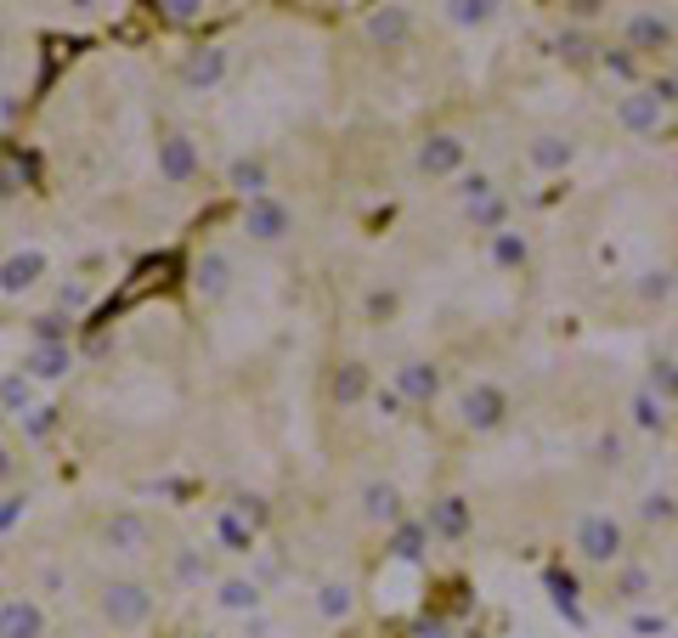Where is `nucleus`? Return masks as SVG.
<instances>
[{
  "mask_svg": "<svg viewBox=\"0 0 678 638\" xmlns=\"http://www.w3.org/2000/svg\"><path fill=\"white\" fill-rule=\"evenodd\" d=\"M627 549V531L616 514H583L576 520V554H583L589 565H616Z\"/></svg>",
  "mask_w": 678,
  "mask_h": 638,
  "instance_id": "obj_1",
  "label": "nucleus"
},
{
  "mask_svg": "<svg viewBox=\"0 0 678 638\" xmlns=\"http://www.w3.org/2000/svg\"><path fill=\"white\" fill-rule=\"evenodd\" d=\"M458 418H464V429H475V435H492V429H504V418H509V396L498 384H469L464 396H458Z\"/></svg>",
  "mask_w": 678,
  "mask_h": 638,
  "instance_id": "obj_2",
  "label": "nucleus"
},
{
  "mask_svg": "<svg viewBox=\"0 0 678 638\" xmlns=\"http://www.w3.org/2000/svg\"><path fill=\"white\" fill-rule=\"evenodd\" d=\"M103 616L114 621V627H141L153 616V594L141 582H108V594H103Z\"/></svg>",
  "mask_w": 678,
  "mask_h": 638,
  "instance_id": "obj_3",
  "label": "nucleus"
},
{
  "mask_svg": "<svg viewBox=\"0 0 678 638\" xmlns=\"http://www.w3.org/2000/svg\"><path fill=\"white\" fill-rule=\"evenodd\" d=\"M244 232H250L255 243H283L288 232H295V210L277 204L272 192H266V199H250V210H244Z\"/></svg>",
  "mask_w": 678,
  "mask_h": 638,
  "instance_id": "obj_4",
  "label": "nucleus"
},
{
  "mask_svg": "<svg viewBox=\"0 0 678 638\" xmlns=\"http://www.w3.org/2000/svg\"><path fill=\"white\" fill-rule=\"evenodd\" d=\"M192 176H199V147H192V136L170 130V136L159 141V181H170V187H187Z\"/></svg>",
  "mask_w": 678,
  "mask_h": 638,
  "instance_id": "obj_5",
  "label": "nucleus"
},
{
  "mask_svg": "<svg viewBox=\"0 0 678 638\" xmlns=\"http://www.w3.org/2000/svg\"><path fill=\"white\" fill-rule=\"evenodd\" d=\"M616 119H622V130H634V136H656L661 119H667V103H661L656 91H627Z\"/></svg>",
  "mask_w": 678,
  "mask_h": 638,
  "instance_id": "obj_6",
  "label": "nucleus"
},
{
  "mask_svg": "<svg viewBox=\"0 0 678 638\" xmlns=\"http://www.w3.org/2000/svg\"><path fill=\"white\" fill-rule=\"evenodd\" d=\"M226 68H232L226 45H199V52L181 63V79H187V91H215L226 79Z\"/></svg>",
  "mask_w": 678,
  "mask_h": 638,
  "instance_id": "obj_7",
  "label": "nucleus"
},
{
  "mask_svg": "<svg viewBox=\"0 0 678 638\" xmlns=\"http://www.w3.org/2000/svg\"><path fill=\"white\" fill-rule=\"evenodd\" d=\"M391 390L402 402H413V407H430L435 396H442V373H435V362H402Z\"/></svg>",
  "mask_w": 678,
  "mask_h": 638,
  "instance_id": "obj_8",
  "label": "nucleus"
},
{
  "mask_svg": "<svg viewBox=\"0 0 678 638\" xmlns=\"http://www.w3.org/2000/svg\"><path fill=\"white\" fill-rule=\"evenodd\" d=\"M419 170H424V176H458V170H464V136L435 130V136L419 147Z\"/></svg>",
  "mask_w": 678,
  "mask_h": 638,
  "instance_id": "obj_9",
  "label": "nucleus"
},
{
  "mask_svg": "<svg viewBox=\"0 0 678 638\" xmlns=\"http://www.w3.org/2000/svg\"><path fill=\"white\" fill-rule=\"evenodd\" d=\"M424 531H430V536H442V543H458V536L469 531V503H464L458 492L435 498V503H430V514H424Z\"/></svg>",
  "mask_w": 678,
  "mask_h": 638,
  "instance_id": "obj_10",
  "label": "nucleus"
},
{
  "mask_svg": "<svg viewBox=\"0 0 678 638\" xmlns=\"http://www.w3.org/2000/svg\"><path fill=\"white\" fill-rule=\"evenodd\" d=\"M0 638H45V610L34 599H7L0 605Z\"/></svg>",
  "mask_w": 678,
  "mask_h": 638,
  "instance_id": "obj_11",
  "label": "nucleus"
},
{
  "mask_svg": "<svg viewBox=\"0 0 678 638\" xmlns=\"http://www.w3.org/2000/svg\"><path fill=\"white\" fill-rule=\"evenodd\" d=\"M192 288H199L204 300H221V294L232 288V260L221 249H204L199 260H192Z\"/></svg>",
  "mask_w": 678,
  "mask_h": 638,
  "instance_id": "obj_12",
  "label": "nucleus"
},
{
  "mask_svg": "<svg viewBox=\"0 0 678 638\" xmlns=\"http://www.w3.org/2000/svg\"><path fill=\"white\" fill-rule=\"evenodd\" d=\"M45 277V255L40 249H23V255H7L0 260V294H23Z\"/></svg>",
  "mask_w": 678,
  "mask_h": 638,
  "instance_id": "obj_13",
  "label": "nucleus"
},
{
  "mask_svg": "<svg viewBox=\"0 0 678 638\" xmlns=\"http://www.w3.org/2000/svg\"><path fill=\"white\" fill-rule=\"evenodd\" d=\"M362 514L379 520V525H396L402 520V492H396L391 480H368L362 486Z\"/></svg>",
  "mask_w": 678,
  "mask_h": 638,
  "instance_id": "obj_14",
  "label": "nucleus"
},
{
  "mask_svg": "<svg viewBox=\"0 0 678 638\" xmlns=\"http://www.w3.org/2000/svg\"><path fill=\"white\" fill-rule=\"evenodd\" d=\"M103 543L119 549V554H141V549H148V520H141V514H114L103 525Z\"/></svg>",
  "mask_w": 678,
  "mask_h": 638,
  "instance_id": "obj_15",
  "label": "nucleus"
},
{
  "mask_svg": "<svg viewBox=\"0 0 678 638\" xmlns=\"http://www.w3.org/2000/svg\"><path fill=\"white\" fill-rule=\"evenodd\" d=\"M74 368V351L68 345H29V357H23V373L29 379H63Z\"/></svg>",
  "mask_w": 678,
  "mask_h": 638,
  "instance_id": "obj_16",
  "label": "nucleus"
},
{
  "mask_svg": "<svg viewBox=\"0 0 678 638\" xmlns=\"http://www.w3.org/2000/svg\"><path fill=\"white\" fill-rule=\"evenodd\" d=\"M407 34H413L407 7H384V12H373V18H368V40H373V45H402Z\"/></svg>",
  "mask_w": 678,
  "mask_h": 638,
  "instance_id": "obj_17",
  "label": "nucleus"
},
{
  "mask_svg": "<svg viewBox=\"0 0 678 638\" xmlns=\"http://www.w3.org/2000/svg\"><path fill=\"white\" fill-rule=\"evenodd\" d=\"M526 260H531V243H526V232H515V226L492 232V266H498V272H520Z\"/></svg>",
  "mask_w": 678,
  "mask_h": 638,
  "instance_id": "obj_18",
  "label": "nucleus"
},
{
  "mask_svg": "<svg viewBox=\"0 0 678 638\" xmlns=\"http://www.w3.org/2000/svg\"><path fill=\"white\" fill-rule=\"evenodd\" d=\"M226 187L237 192V199H266V164L261 159H237L226 170Z\"/></svg>",
  "mask_w": 678,
  "mask_h": 638,
  "instance_id": "obj_19",
  "label": "nucleus"
},
{
  "mask_svg": "<svg viewBox=\"0 0 678 638\" xmlns=\"http://www.w3.org/2000/svg\"><path fill=\"white\" fill-rule=\"evenodd\" d=\"M667 18H650V12H639V18H627V45L634 52H656V45H667Z\"/></svg>",
  "mask_w": 678,
  "mask_h": 638,
  "instance_id": "obj_20",
  "label": "nucleus"
},
{
  "mask_svg": "<svg viewBox=\"0 0 678 638\" xmlns=\"http://www.w3.org/2000/svg\"><path fill=\"white\" fill-rule=\"evenodd\" d=\"M464 210H469V226H475V232H487V237L509 226V204L498 199V192H487V199H475V204H464Z\"/></svg>",
  "mask_w": 678,
  "mask_h": 638,
  "instance_id": "obj_21",
  "label": "nucleus"
},
{
  "mask_svg": "<svg viewBox=\"0 0 678 638\" xmlns=\"http://www.w3.org/2000/svg\"><path fill=\"white\" fill-rule=\"evenodd\" d=\"M29 407H34V379L29 373H7V379H0V413H7V418L18 413L23 418Z\"/></svg>",
  "mask_w": 678,
  "mask_h": 638,
  "instance_id": "obj_22",
  "label": "nucleus"
},
{
  "mask_svg": "<svg viewBox=\"0 0 678 638\" xmlns=\"http://www.w3.org/2000/svg\"><path fill=\"white\" fill-rule=\"evenodd\" d=\"M424 543H430V531H424V520H396V531H391V554L396 560H424Z\"/></svg>",
  "mask_w": 678,
  "mask_h": 638,
  "instance_id": "obj_23",
  "label": "nucleus"
},
{
  "mask_svg": "<svg viewBox=\"0 0 678 638\" xmlns=\"http://www.w3.org/2000/svg\"><path fill=\"white\" fill-rule=\"evenodd\" d=\"M221 610H237V616H255L261 610V587L255 582H244V576H232V582H221Z\"/></svg>",
  "mask_w": 678,
  "mask_h": 638,
  "instance_id": "obj_24",
  "label": "nucleus"
},
{
  "mask_svg": "<svg viewBox=\"0 0 678 638\" xmlns=\"http://www.w3.org/2000/svg\"><path fill=\"white\" fill-rule=\"evenodd\" d=\"M362 396H368V368L362 362H346V368L333 373V402L339 407H357Z\"/></svg>",
  "mask_w": 678,
  "mask_h": 638,
  "instance_id": "obj_25",
  "label": "nucleus"
},
{
  "mask_svg": "<svg viewBox=\"0 0 678 638\" xmlns=\"http://www.w3.org/2000/svg\"><path fill=\"white\" fill-rule=\"evenodd\" d=\"M215 536H221V549H226V554H250V549H255V525H250V520H237L232 509L215 520Z\"/></svg>",
  "mask_w": 678,
  "mask_h": 638,
  "instance_id": "obj_26",
  "label": "nucleus"
},
{
  "mask_svg": "<svg viewBox=\"0 0 678 638\" xmlns=\"http://www.w3.org/2000/svg\"><path fill=\"white\" fill-rule=\"evenodd\" d=\"M571 153H576V147L565 136H538V141H531V164H538V170H565Z\"/></svg>",
  "mask_w": 678,
  "mask_h": 638,
  "instance_id": "obj_27",
  "label": "nucleus"
},
{
  "mask_svg": "<svg viewBox=\"0 0 678 638\" xmlns=\"http://www.w3.org/2000/svg\"><path fill=\"white\" fill-rule=\"evenodd\" d=\"M29 333H34V345H68L74 322H68V311H40V317L29 322Z\"/></svg>",
  "mask_w": 678,
  "mask_h": 638,
  "instance_id": "obj_28",
  "label": "nucleus"
},
{
  "mask_svg": "<svg viewBox=\"0 0 678 638\" xmlns=\"http://www.w3.org/2000/svg\"><path fill=\"white\" fill-rule=\"evenodd\" d=\"M351 605H357V599H351V582H322V587H317V610H322L328 621H346Z\"/></svg>",
  "mask_w": 678,
  "mask_h": 638,
  "instance_id": "obj_29",
  "label": "nucleus"
},
{
  "mask_svg": "<svg viewBox=\"0 0 678 638\" xmlns=\"http://www.w3.org/2000/svg\"><path fill=\"white\" fill-rule=\"evenodd\" d=\"M634 424H639V429H661V424H667V402L650 396V390H639V396H634Z\"/></svg>",
  "mask_w": 678,
  "mask_h": 638,
  "instance_id": "obj_30",
  "label": "nucleus"
},
{
  "mask_svg": "<svg viewBox=\"0 0 678 638\" xmlns=\"http://www.w3.org/2000/svg\"><path fill=\"white\" fill-rule=\"evenodd\" d=\"M616 594H622L627 605H639V599L650 594V571H645V565H627V571L616 576Z\"/></svg>",
  "mask_w": 678,
  "mask_h": 638,
  "instance_id": "obj_31",
  "label": "nucleus"
},
{
  "mask_svg": "<svg viewBox=\"0 0 678 638\" xmlns=\"http://www.w3.org/2000/svg\"><path fill=\"white\" fill-rule=\"evenodd\" d=\"M498 12V0H447V18L453 23H487Z\"/></svg>",
  "mask_w": 678,
  "mask_h": 638,
  "instance_id": "obj_32",
  "label": "nucleus"
},
{
  "mask_svg": "<svg viewBox=\"0 0 678 638\" xmlns=\"http://www.w3.org/2000/svg\"><path fill=\"white\" fill-rule=\"evenodd\" d=\"M176 582L181 587H199L204 582V549H181L176 554Z\"/></svg>",
  "mask_w": 678,
  "mask_h": 638,
  "instance_id": "obj_33",
  "label": "nucleus"
},
{
  "mask_svg": "<svg viewBox=\"0 0 678 638\" xmlns=\"http://www.w3.org/2000/svg\"><path fill=\"white\" fill-rule=\"evenodd\" d=\"M650 396H661V402H672L678 396V362H656V373H650Z\"/></svg>",
  "mask_w": 678,
  "mask_h": 638,
  "instance_id": "obj_34",
  "label": "nucleus"
},
{
  "mask_svg": "<svg viewBox=\"0 0 678 638\" xmlns=\"http://www.w3.org/2000/svg\"><path fill=\"white\" fill-rule=\"evenodd\" d=\"M639 514H645V520H650V525H667V520H672V514H678V503H672V498H667V492H650V498H645V503H639Z\"/></svg>",
  "mask_w": 678,
  "mask_h": 638,
  "instance_id": "obj_35",
  "label": "nucleus"
},
{
  "mask_svg": "<svg viewBox=\"0 0 678 638\" xmlns=\"http://www.w3.org/2000/svg\"><path fill=\"white\" fill-rule=\"evenodd\" d=\"M667 294H672V272H650L639 283V300H667Z\"/></svg>",
  "mask_w": 678,
  "mask_h": 638,
  "instance_id": "obj_36",
  "label": "nucleus"
},
{
  "mask_svg": "<svg viewBox=\"0 0 678 638\" xmlns=\"http://www.w3.org/2000/svg\"><path fill=\"white\" fill-rule=\"evenodd\" d=\"M57 306H63V311H85V306H91V294H85L80 283H63V288H57Z\"/></svg>",
  "mask_w": 678,
  "mask_h": 638,
  "instance_id": "obj_37",
  "label": "nucleus"
},
{
  "mask_svg": "<svg viewBox=\"0 0 678 638\" xmlns=\"http://www.w3.org/2000/svg\"><path fill=\"white\" fill-rule=\"evenodd\" d=\"M458 192H464V204H475V199H487V192H498V187L475 170V176H464V187H458Z\"/></svg>",
  "mask_w": 678,
  "mask_h": 638,
  "instance_id": "obj_38",
  "label": "nucleus"
},
{
  "mask_svg": "<svg viewBox=\"0 0 678 638\" xmlns=\"http://www.w3.org/2000/svg\"><path fill=\"white\" fill-rule=\"evenodd\" d=\"M23 509H29V498H0V531H12L23 520Z\"/></svg>",
  "mask_w": 678,
  "mask_h": 638,
  "instance_id": "obj_39",
  "label": "nucleus"
},
{
  "mask_svg": "<svg viewBox=\"0 0 678 638\" xmlns=\"http://www.w3.org/2000/svg\"><path fill=\"white\" fill-rule=\"evenodd\" d=\"M165 12H170L176 23H192V18L204 12V0H165Z\"/></svg>",
  "mask_w": 678,
  "mask_h": 638,
  "instance_id": "obj_40",
  "label": "nucleus"
},
{
  "mask_svg": "<svg viewBox=\"0 0 678 638\" xmlns=\"http://www.w3.org/2000/svg\"><path fill=\"white\" fill-rule=\"evenodd\" d=\"M52 424H57V407H29V424H23V429H29V435H45Z\"/></svg>",
  "mask_w": 678,
  "mask_h": 638,
  "instance_id": "obj_41",
  "label": "nucleus"
},
{
  "mask_svg": "<svg viewBox=\"0 0 678 638\" xmlns=\"http://www.w3.org/2000/svg\"><path fill=\"white\" fill-rule=\"evenodd\" d=\"M368 311H373V317H391V311H396V294H391V288H373V294H368Z\"/></svg>",
  "mask_w": 678,
  "mask_h": 638,
  "instance_id": "obj_42",
  "label": "nucleus"
},
{
  "mask_svg": "<svg viewBox=\"0 0 678 638\" xmlns=\"http://www.w3.org/2000/svg\"><path fill=\"white\" fill-rule=\"evenodd\" d=\"M600 464H622V435H600Z\"/></svg>",
  "mask_w": 678,
  "mask_h": 638,
  "instance_id": "obj_43",
  "label": "nucleus"
},
{
  "mask_svg": "<svg viewBox=\"0 0 678 638\" xmlns=\"http://www.w3.org/2000/svg\"><path fill=\"white\" fill-rule=\"evenodd\" d=\"M373 407H379V413H384V418H396V413H402V407H407V402H402V396H396V390H379V396H373Z\"/></svg>",
  "mask_w": 678,
  "mask_h": 638,
  "instance_id": "obj_44",
  "label": "nucleus"
},
{
  "mask_svg": "<svg viewBox=\"0 0 678 638\" xmlns=\"http://www.w3.org/2000/svg\"><path fill=\"white\" fill-rule=\"evenodd\" d=\"M605 68L622 74V79H634V57H627V52H605Z\"/></svg>",
  "mask_w": 678,
  "mask_h": 638,
  "instance_id": "obj_45",
  "label": "nucleus"
},
{
  "mask_svg": "<svg viewBox=\"0 0 678 638\" xmlns=\"http://www.w3.org/2000/svg\"><path fill=\"white\" fill-rule=\"evenodd\" d=\"M634 627H639V632H667V621H661V616H634Z\"/></svg>",
  "mask_w": 678,
  "mask_h": 638,
  "instance_id": "obj_46",
  "label": "nucleus"
},
{
  "mask_svg": "<svg viewBox=\"0 0 678 638\" xmlns=\"http://www.w3.org/2000/svg\"><path fill=\"white\" fill-rule=\"evenodd\" d=\"M7 480H12V453L0 447V486H7Z\"/></svg>",
  "mask_w": 678,
  "mask_h": 638,
  "instance_id": "obj_47",
  "label": "nucleus"
},
{
  "mask_svg": "<svg viewBox=\"0 0 678 638\" xmlns=\"http://www.w3.org/2000/svg\"><path fill=\"white\" fill-rule=\"evenodd\" d=\"M576 12H583V18H589V12H600V0H576Z\"/></svg>",
  "mask_w": 678,
  "mask_h": 638,
  "instance_id": "obj_48",
  "label": "nucleus"
},
{
  "mask_svg": "<svg viewBox=\"0 0 678 638\" xmlns=\"http://www.w3.org/2000/svg\"><path fill=\"white\" fill-rule=\"evenodd\" d=\"M7 192H12V170H0V199H7Z\"/></svg>",
  "mask_w": 678,
  "mask_h": 638,
  "instance_id": "obj_49",
  "label": "nucleus"
},
{
  "mask_svg": "<svg viewBox=\"0 0 678 638\" xmlns=\"http://www.w3.org/2000/svg\"><path fill=\"white\" fill-rule=\"evenodd\" d=\"M74 7H91V0H74Z\"/></svg>",
  "mask_w": 678,
  "mask_h": 638,
  "instance_id": "obj_50",
  "label": "nucleus"
},
{
  "mask_svg": "<svg viewBox=\"0 0 678 638\" xmlns=\"http://www.w3.org/2000/svg\"><path fill=\"white\" fill-rule=\"evenodd\" d=\"M0 424H7V413H0Z\"/></svg>",
  "mask_w": 678,
  "mask_h": 638,
  "instance_id": "obj_51",
  "label": "nucleus"
}]
</instances>
